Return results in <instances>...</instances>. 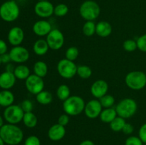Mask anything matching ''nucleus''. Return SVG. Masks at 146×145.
<instances>
[{
  "label": "nucleus",
  "instance_id": "53",
  "mask_svg": "<svg viewBox=\"0 0 146 145\" xmlns=\"http://www.w3.org/2000/svg\"><path fill=\"white\" fill-rule=\"evenodd\" d=\"M7 145H8V144H7Z\"/></svg>",
  "mask_w": 146,
  "mask_h": 145
},
{
  "label": "nucleus",
  "instance_id": "25",
  "mask_svg": "<svg viewBox=\"0 0 146 145\" xmlns=\"http://www.w3.org/2000/svg\"><path fill=\"white\" fill-rule=\"evenodd\" d=\"M22 122L27 127L34 128L38 124V118L32 112H24Z\"/></svg>",
  "mask_w": 146,
  "mask_h": 145
},
{
  "label": "nucleus",
  "instance_id": "43",
  "mask_svg": "<svg viewBox=\"0 0 146 145\" xmlns=\"http://www.w3.org/2000/svg\"><path fill=\"white\" fill-rule=\"evenodd\" d=\"M0 57H1V61L2 63L8 64L11 61L9 53H6L3 54V55H0Z\"/></svg>",
  "mask_w": 146,
  "mask_h": 145
},
{
  "label": "nucleus",
  "instance_id": "4",
  "mask_svg": "<svg viewBox=\"0 0 146 145\" xmlns=\"http://www.w3.org/2000/svg\"><path fill=\"white\" fill-rule=\"evenodd\" d=\"M79 14L86 21H94L101 14V8L96 1L86 0L80 6Z\"/></svg>",
  "mask_w": 146,
  "mask_h": 145
},
{
  "label": "nucleus",
  "instance_id": "48",
  "mask_svg": "<svg viewBox=\"0 0 146 145\" xmlns=\"http://www.w3.org/2000/svg\"><path fill=\"white\" fill-rule=\"evenodd\" d=\"M1 63H1V57H0V66H1Z\"/></svg>",
  "mask_w": 146,
  "mask_h": 145
},
{
  "label": "nucleus",
  "instance_id": "49",
  "mask_svg": "<svg viewBox=\"0 0 146 145\" xmlns=\"http://www.w3.org/2000/svg\"><path fill=\"white\" fill-rule=\"evenodd\" d=\"M37 1H49V0H37Z\"/></svg>",
  "mask_w": 146,
  "mask_h": 145
},
{
  "label": "nucleus",
  "instance_id": "13",
  "mask_svg": "<svg viewBox=\"0 0 146 145\" xmlns=\"http://www.w3.org/2000/svg\"><path fill=\"white\" fill-rule=\"evenodd\" d=\"M103 110V107L99 100L94 99L86 103L84 113L89 119H96L100 116Z\"/></svg>",
  "mask_w": 146,
  "mask_h": 145
},
{
  "label": "nucleus",
  "instance_id": "36",
  "mask_svg": "<svg viewBox=\"0 0 146 145\" xmlns=\"http://www.w3.org/2000/svg\"><path fill=\"white\" fill-rule=\"evenodd\" d=\"M144 144L139 136H130L125 139V145H143Z\"/></svg>",
  "mask_w": 146,
  "mask_h": 145
},
{
  "label": "nucleus",
  "instance_id": "15",
  "mask_svg": "<svg viewBox=\"0 0 146 145\" xmlns=\"http://www.w3.org/2000/svg\"><path fill=\"white\" fill-rule=\"evenodd\" d=\"M108 84L104 80L95 81L91 86V93L96 99L99 100L104 95L108 94Z\"/></svg>",
  "mask_w": 146,
  "mask_h": 145
},
{
  "label": "nucleus",
  "instance_id": "5",
  "mask_svg": "<svg viewBox=\"0 0 146 145\" xmlns=\"http://www.w3.org/2000/svg\"><path fill=\"white\" fill-rule=\"evenodd\" d=\"M118 116L124 119H128L133 116L138 109V105L132 98H124L121 100L115 107Z\"/></svg>",
  "mask_w": 146,
  "mask_h": 145
},
{
  "label": "nucleus",
  "instance_id": "7",
  "mask_svg": "<svg viewBox=\"0 0 146 145\" xmlns=\"http://www.w3.org/2000/svg\"><path fill=\"white\" fill-rule=\"evenodd\" d=\"M24 112L20 105H11L5 108L3 113V117L9 124L17 125L22 121Z\"/></svg>",
  "mask_w": 146,
  "mask_h": 145
},
{
  "label": "nucleus",
  "instance_id": "19",
  "mask_svg": "<svg viewBox=\"0 0 146 145\" xmlns=\"http://www.w3.org/2000/svg\"><path fill=\"white\" fill-rule=\"evenodd\" d=\"M112 26L108 21H101L97 23L96 26V34L102 38L109 36L112 33Z\"/></svg>",
  "mask_w": 146,
  "mask_h": 145
},
{
  "label": "nucleus",
  "instance_id": "3",
  "mask_svg": "<svg viewBox=\"0 0 146 145\" xmlns=\"http://www.w3.org/2000/svg\"><path fill=\"white\" fill-rule=\"evenodd\" d=\"M20 9L14 0L3 3L0 6V18L6 22H13L19 18Z\"/></svg>",
  "mask_w": 146,
  "mask_h": 145
},
{
  "label": "nucleus",
  "instance_id": "27",
  "mask_svg": "<svg viewBox=\"0 0 146 145\" xmlns=\"http://www.w3.org/2000/svg\"><path fill=\"white\" fill-rule=\"evenodd\" d=\"M56 93L57 98L63 102L71 96V90H70L69 87L65 84L59 85L57 88Z\"/></svg>",
  "mask_w": 146,
  "mask_h": 145
},
{
  "label": "nucleus",
  "instance_id": "24",
  "mask_svg": "<svg viewBox=\"0 0 146 145\" xmlns=\"http://www.w3.org/2000/svg\"><path fill=\"white\" fill-rule=\"evenodd\" d=\"M33 71L34 74L43 78L48 73V65L44 61H38L34 64Z\"/></svg>",
  "mask_w": 146,
  "mask_h": 145
},
{
  "label": "nucleus",
  "instance_id": "34",
  "mask_svg": "<svg viewBox=\"0 0 146 145\" xmlns=\"http://www.w3.org/2000/svg\"><path fill=\"white\" fill-rule=\"evenodd\" d=\"M123 48L127 52H133L138 49L136 41L133 39L125 40L123 44Z\"/></svg>",
  "mask_w": 146,
  "mask_h": 145
},
{
  "label": "nucleus",
  "instance_id": "41",
  "mask_svg": "<svg viewBox=\"0 0 146 145\" xmlns=\"http://www.w3.org/2000/svg\"><path fill=\"white\" fill-rule=\"evenodd\" d=\"M134 131V127L130 123H125V125H124L123 128L122 129V132H123L125 134H128L130 135Z\"/></svg>",
  "mask_w": 146,
  "mask_h": 145
},
{
  "label": "nucleus",
  "instance_id": "22",
  "mask_svg": "<svg viewBox=\"0 0 146 145\" xmlns=\"http://www.w3.org/2000/svg\"><path fill=\"white\" fill-rule=\"evenodd\" d=\"M117 116H118V115H117L115 108L110 107L104 108L101 112L99 117L100 119L104 123L110 124Z\"/></svg>",
  "mask_w": 146,
  "mask_h": 145
},
{
  "label": "nucleus",
  "instance_id": "31",
  "mask_svg": "<svg viewBox=\"0 0 146 145\" xmlns=\"http://www.w3.org/2000/svg\"><path fill=\"white\" fill-rule=\"evenodd\" d=\"M68 7L66 4H57L56 6L54 7V14L58 17H63L65 16L68 12Z\"/></svg>",
  "mask_w": 146,
  "mask_h": 145
},
{
  "label": "nucleus",
  "instance_id": "21",
  "mask_svg": "<svg viewBox=\"0 0 146 145\" xmlns=\"http://www.w3.org/2000/svg\"><path fill=\"white\" fill-rule=\"evenodd\" d=\"M49 49V46L46 39H43V38H39L36 41V42L33 45V51L34 53L39 56H42L46 54Z\"/></svg>",
  "mask_w": 146,
  "mask_h": 145
},
{
  "label": "nucleus",
  "instance_id": "47",
  "mask_svg": "<svg viewBox=\"0 0 146 145\" xmlns=\"http://www.w3.org/2000/svg\"><path fill=\"white\" fill-rule=\"evenodd\" d=\"M5 144V143H4V142L3 141V139H1V137L0 136V145H4Z\"/></svg>",
  "mask_w": 146,
  "mask_h": 145
},
{
  "label": "nucleus",
  "instance_id": "40",
  "mask_svg": "<svg viewBox=\"0 0 146 145\" xmlns=\"http://www.w3.org/2000/svg\"><path fill=\"white\" fill-rule=\"evenodd\" d=\"M138 136L143 144H146V123L141 125L138 131Z\"/></svg>",
  "mask_w": 146,
  "mask_h": 145
},
{
  "label": "nucleus",
  "instance_id": "16",
  "mask_svg": "<svg viewBox=\"0 0 146 145\" xmlns=\"http://www.w3.org/2000/svg\"><path fill=\"white\" fill-rule=\"evenodd\" d=\"M33 32L34 34L39 37L46 36L52 30L51 23L46 20H38L36 21L32 27Z\"/></svg>",
  "mask_w": 146,
  "mask_h": 145
},
{
  "label": "nucleus",
  "instance_id": "1",
  "mask_svg": "<svg viewBox=\"0 0 146 145\" xmlns=\"http://www.w3.org/2000/svg\"><path fill=\"white\" fill-rule=\"evenodd\" d=\"M0 136L6 144L19 145L24 139V132L17 125L7 123L0 128Z\"/></svg>",
  "mask_w": 146,
  "mask_h": 145
},
{
  "label": "nucleus",
  "instance_id": "42",
  "mask_svg": "<svg viewBox=\"0 0 146 145\" xmlns=\"http://www.w3.org/2000/svg\"><path fill=\"white\" fill-rule=\"evenodd\" d=\"M8 51V45L7 43L2 39H0V55L7 53Z\"/></svg>",
  "mask_w": 146,
  "mask_h": 145
},
{
  "label": "nucleus",
  "instance_id": "12",
  "mask_svg": "<svg viewBox=\"0 0 146 145\" xmlns=\"http://www.w3.org/2000/svg\"><path fill=\"white\" fill-rule=\"evenodd\" d=\"M34 9L38 17L47 18L54 14V6L50 1H38L36 3Z\"/></svg>",
  "mask_w": 146,
  "mask_h": 145
},
{
  "label": "nucleus",
  "instance_id": "26",
  "mask_svg": "<svg viewBox=\"0 0 146 145\" xmlns=\"http://www.w3.org/2000/svg\"><path fill=\"white\" fill-rule=\"evenodd\" d=\"M36 100L41 105H46L51 103L53 100V95L47 90H42L36 95Z\"/></svg>",
  "mask_w": 146,
  "mask_h": 145
},
{
  "label": "nucleus",
  "instance_id": "30",
  "mask_svg": "<svg viewBox=\"0 0 146 145\" xmlns=\"http://www.w3.org/2000/svg\"><path fill=\"white\" fill-rule=\"evenodd\" d=\"M96 24L93 21H86L83 26V34L86 36H94L96 34Z\"/></svg>",
  "mask_w": 146,
  "mask_h": 145
},
{
  "label": "nucleus",
  "instance_id": "29",
  "mask_svg": "<svg viewBox=\"0 0 146 145\" xmlns=\"http://www.w3.org/2000/svg\"><path fill=\"white\" fill-rule=\"evenodd\" d=\"M81 79H88L92 75V70L89 66L81 65L77 67V74Z\"/></svg>",
  "mask_w": 146,
  "mask_h": 145
},
{
  "label": "nucleus",
  "instance_id": "44",
  "mask_svg": "<svg viewBox=\"0 0 146 145\" xmlns=\"http://www.w3.org/2000/svg\"><path fill=\"white\" fill-rule=\"evenodd\" d=\"M14 69H15V66H14V65H13L12 63H9L7 64L5 71H8V72H14Z\"/></svg>",
  "mask_w": 146,
  "mask_h": 145
},
{
  "label": "nucleus",
  "instance_id": "38",
  "mask_svg": "<svg viewBox=\"0 0 146 145\" xmlns=\"http://www.w3.org/2000/svg\"><path fill=\"white\" fill-rule=\"evenodd\" d=\"M21 107L22 108L23 111L24 112H32L33 109H34V105H33L32 102L30 100H24L21 104Z\"/></svg>",
  "mask_w": 146,
  "mask_h": 145
},
{
  "label": "nucleus",
  "instance_id": "33",
  "mask_svg": "<svg viewBox=\"0 0 146 145\" xmlns=\"http://www.w3.org/2000/svg\"><path fill=\"white\" fill-rule=\"evenodd\" d=\"M79 55V51L78 48L76 46H71L67 48L65 52V58L69 61H74L77 59Z\"/></svg>",
  "mask_w": 146,
  "mask_h": 145
},
{
  "label": "nucleus",
  "instance_id": "28",
  "mask_svg": "<svg viewBox=\"0 0 146 145\" xmlns=\"http://www.w3.org/2000/svg\"><path fill=\"white\" fill-rule=\"evenodd\" d=\"M126 122L124 118L121 117L119 116H117L111 123L110 125V128L112 131L115 132H122V129L123 128L124 125H125Z\"/></svg>",
  "mask_w": 146,
  "mask_h": 145
},
{
  "label": "nucleus",
  "instance_id": "32",
  "mask_svg": "<svg viewBox=\"0 0 146 145\" xmlns=\"http://www.w3.org/2000/svg\"><path fill=\"white\" fill-rule=\"evenodd\" d=\"M100 102L102 105L103 108H110L113 107L115 104V98L111 95L106 94L99 99Z\"/></svg>",
  "mask_w": 146,
  "mask_h": 145
},
{
  "label": "nucleus",
  "instance_id": "9",
  "mask_svg": "<svg viewBox=\"0 0 146 145\" xmlns=\"http://www.w3.org/2000/svg\"><path fill=\"white\" fill-rule=\"evenodd\" d=\"M49 48L53 51H58L61 49L64 44L65 38L63 33L57 28H54L46 36V38Z\"/></svg>",
  "mask_w": 146,
  "mask_h": 145
},
{
  "label": "nucleus",
  "instance_id": "45",
  "mask_svg": "<svg viewBox=\"0 0 146 145\" xmlns=\"http://www.w3.org/2000/svg\"><path fill=\"white\" fill-rule=\"evenodd\" d=\"M79 145H95V144H94V142L93 141L89 140V139H86V140H84L83 142H81L79 144Z\"/></svg>",
  "mask_w": 146,
  "mask_h": 145
},
{
  "label": "nucleus",
  "instance_id": "11",
  "mask_svg": "<svg viewBox=\"0 0 146 145\" xmlns=\"http://www.w3.org/2000/svg\"><path fill=\"white\" fill-rule=\"evenodd\" d=\"M12 62L18 64H23L29 59V51L25 47L20 45L13 46L9 52Z\"/></svg>",
  "mask_w": 146,
  "mask_h": 145
},
{
  "label": "nucleus",
  "instance_id": "17",
  "mask_svg": "<svg viewBox=\"0 0 146 145\" xmlns=\"http://www.w3.org/2000/svg\"><path fill=\"white\" fill-rule=\"evenodd\" d=\"M66 128L65 127L59 125V124H55L53 125L48 130V137L50 140L53 142H58L61 140L66 135Z\"/></svg>",
  "mask_w": 146,
  "mask_h": 145
},
{
  "label": "nucleus",
  "instance_id": "52",
  "mask_svg": "<svg viewBox=\"0 0 146 145\" xmlns=\"http://www.w3.org/2000/svg\"><path fill=\"white\" fill-rule=\"evenodd\" d=\"M145 74H146V72H145Z\"/></svg>",
  "mask_w": 146,
  "mask_h": 145
},
{
  "label": "nucleus",
  "instance_id": "46",
  "mask_svg": "<svg viewBox=\"0 0 146 145\" xmlns=\"http://www.w3.org/2000/svg\"><path fill=\"white\" fill-rule=\"evenodd\" d=\"M4 117H2L0 115V128L1 127L3 126V125H4Z\"/></svg>",
  "mask_w": 146,
  "mask_h": 145
},
{
  "label": "nucleus",
  "instance_id": "18",
  "mask_svg": "<svg viewBox=\"0 0 146 145\" xmlns=\"http://www.w3.org/2000/svg\"><path fill=\"white\" fill-rule=\"evenodd\" d=\"M16 78L14 72L4 71L0 74V88L3 90H9L14 86Z\"/></svg>",
  "mask_w": 146,
  "mask_h": 145
},
{
  "label": "nucleus",
  "instance_id": "39",
  "mask_svg": "<svg viewBox=\"0 0 146 145\" xmlns=\"http://www.w3.org/2000/svg\"><path fill=\"white\" fill-rule=\"evenodd\" d=\"M69 115H68L67 114H62L59 116L58 119V124L62 125V126L66 127V125H68V124L69 123Z\"/></svg>",
  "mask_w": 146,
  "mask_h": 145
},
{
  "label": "nucleus",
  "instance_id": "6",
  "mask_svg": "<svg viewBox=\"0 0 146 145\" xmlns=\"http://www.w3.org/2000/svg\"><path fill=\"white\" fill-rule=\"evenodd\" d=\"M127 86L133 90H140L146 85V74L141 71H134L128 72L125 78Z\"/></svg>",
  "mask_w": 146,
  "mask_h": 145
},
{
  "label": "nucleus",
  "instance_id": "37",
  "mask_svg": "<svg viewBox=\"0 0 146 145\" xmlns=\"http://www.w3.org/2000/svg\"><path fill=\"white\" fill-rule=\"evenodd\" d=\"M24 145H41V141L37 136L31 135L25 139Z\"/></svg>",
  "mask_w": 146,
  "mask_h": 145
},
{
  "label": "nucleus",
  "instance_id": "23",
  "mask_svg": "<svg viewBox=\"0 0 146 145\" xmlns=\"http://www.w3.org/2000/svg\"><path fill=\"white\" fill-rule=\"evenodd\" d=\"M14 74L17 79L20 80H26L27 78H28V77L31 75V72L28 66L23 64H19L15 67Z\"/></svg>",
  "mask_w": 146,
  "mask_h": 145
},
{
  "label": "nucleus",
  "instance_id": "20",
  "mask_svg": "<svg viewBox=\"0 0 146 145\" xmlns=\"http://www.w3.org/2000/svg\"><path fill=\"white\" fill-rule=\"evenodd\" d=\"M14 95L9 90H2L0 91V106L7 107L13 105L14 102Z\"/></svg>",
  "mask_w": 146,
  "mask_h": 145
},
{
  "label": "nucleus",
  "instance_id": "14",
  "mask_svg": "<svg viewBox=\"0 0 146 145\" xmlns=\"http://www.w3.org/2000/svg\"><path fill=\"white\" fill-rule=\"evenodd\" d=\"M7 39L9 43L12 46L20 45L24 39V30L19 26L12 27L9 31L7 34Z\"/></svg>",
  "mask_w": 146,
  "mask_h": 145
},
{
  "label": "nucleus",
  "instance_id": "8",
  "mask_svg": "<svg viewBox=\"0 0 146 145\" xmlns=\"http://www.w3.org/2000/svg\"><path fill=\"white\" fill-rule=\"evenodd\" d=\"M77 67L74 61L64 58L58 61L57 71L60 76L64 79H71L77 74Z\"/></svg>",
  "mask_w": 146,
  "mask_h": 145
},
{
  "label": "nucleus",
  "instance_id": "2",
  "mask_svg": "<svg viewBox=\"0 0 146 145\" xmlns=\"http://www.w3.org/2000/svg\"><path fill=\"white\" fill-rule=\"evenodd\" d=\"M85 101L78 95H71L63 102V109L69 116H77L85 109Z\"/></svg>",
  "mask_w": 146,
  "mask_h": 145
},
{
  "label": "nucleus",
  "instance_id": "51",
  "mask_svg": "<svg viewBox=\"0 0 146 145\" xmlns=\"http://www.w3.org/2000/svg\"><path fill=\"white\" fill-rule=\"evenodd\" d=\"M9 1H12V0H9Z\"/></svg>",
  "mask_w": 146,
  "mask_h": 145
},
{
  "label": "nucleus",
  "instance_id": "50",
  "mask_svg": "<svg viewBox=\"0 0 146 145\" xmlns=\"http://www.w3.org/2000/svg\"><path fill=\"white\" fill-rule=\"evenodd\" d=\"M143 145H146V144H144Z\"/></svg>",
  "mask_w": 146,
  "mask_h": 145
},
{
  "label": "nucleus",
  "instance_id": "10",
  "mask_svg": "<svg viewBox=\"0 0 146 145\" xmlns=\"http://www.w3.org/2000/svg\"><path fill=\"white\" fill-rule=\"evenodd\" d=\"M44 79L35 74H31L25 80V87L28 92L33 95H37L44 90Z\"/></svg>",
  "mask_w": 146,
  "mask_h": 145
},
{
  "label": "nucleus",
  "instance_id": "35",
  "mask_svg": "<svg viewBox=\"0 0 146 145\" xmlns=\"http://www.w3.org/2000/svg\"><path fill=\"white\" fill-rule=\"evenodd\" d=\"M138 49L142 52L146 53V34L138 37L136 40Z\"/></svg>",
  "mask_w": 146,
  "mask_h": 145
}]
</instances>
